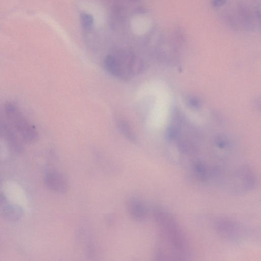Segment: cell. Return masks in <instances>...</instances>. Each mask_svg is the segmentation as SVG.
Returning a JSON list of instances; mask_svg holds the SVG:
<instances>
[{
    "mask_svg": "<svg viewBox=\"0 0 261 261\" xmlns=\"http://www.w3.org/2000/svg\"><path fill=\"white\" fill-rule=\"evenodd\" d=\"M6 109L8 119L23 139L27 142L35 140L37 137L35 128L25 119L19 110L11 104H8Z\"/></svg>",
    "mask_w": 261,
    "mask_h": 261,
    "instance_id": "cell-4",
    "label": "cell"
},
{
    "mask_svg": "<svg viewBox=\"0 0 261 261\" xmlns=\"http://www.w3.org/2000/svg\"><path fill=\"white\" fill-rule=\"evenodd\" d=\"M153 217L159 230L154 248L157 260H186L190 255L188 240L174 216L160 207H155Z\"/></svg>",
    "mask_w": 261,
    "mask_h": 261,
    "instance_id": "cell-1",
    "label": "cell"
},
{
    "mask_svg": "<svg viewBox=\"0 0 261 261\" xmlns=\"http://www.w3.org/2000/svg\"><path fill=\"white\" fill-rule=\"evenodd\" d=\"M214 225L217 233L227 240L241 241L246 233V229L242 224L230 218H217L214 221Z\"/></svg>",
    "mask_w": 261,
    "mask_h": 261,
    "instance_id": "cell-3",
    "label": "cell"
},
{
    "mask_svg": "<svg viewBox=\"0 0 261 261\" xmlns=\"http://www.w3.org/2000/svg\"><path fill=\"white\" fill-rule=\"evenodd\" d=\"M127 209L130 217L136 221L143 222L147 219L148 212L146 205L137 198L133 197L128 200Z\"/></svg>",
    "mask_w": 261,
    "mask_h": 261,
    "instance_id": "cell-7",
    "label": "cell"
},
{
    "mask_svg": "<svg viewBox=\"0 0 261 261\" xmlns=\"http://www.w3.org/2000/svg\"><path fill=\"white\" fill-rule=\"evenodd\" d=\"M104 66L110 74L121 80L130 79L139 73L143 67L140 61L129 54L108 55Z\"/></svg>",
    "mask_w": 261,
    "mask_h": 261,
    "instance_id": "cell-2",
    "label": "cell"
},
{
    "mask_svg": "<svg viewBox=\"0 0 261 261\" xmlns=\"http://www.w3.org/2000/svg\"><path fill=\"white\" fill-rule=\"evenodd\" d=\"M118 129L121 133L128 140L135 143L136 141V137L129 124L124 120H120L117 122Z\"/></svg>",
    "mask_w": 261,
    "mask_h": 261,
    "instance_id": "cell-8",
    "label": "cell"
},
{
    "mask_svg": "<svg viewBox=\"0 0 261 261\" xmlns=\"http://www.w3.org/2000/svg\"><path fill=\"white\" fill-rule=\"evenodd\" d=\"M227 0H213L212 4L216 7H221L226 4Z\"/></svg>",
    "mask_w": 261,
    "mask_h": 261,
    "instance_id": "cell-10",
    "label": "cell"
},
{
    "mask_svg": "<svg viewBox=\"0 0 261 261\" xmlns=\"http://www.w3.org/2000/svg\"><path fill=\"white\" fill-rule=\"evenodd\" d=\"M81 22L83 28L86 30L91 29L93 25L94 19L93 16L88 13H83L81 14Z\"/></svg>",
    "mask_w": 261,
    "mask_h": 261,
    "instance_id": "cell-9",
    "label": "cell"
},
{
    "mask_svg": "<svg viewBox=\"0 0 261 261\" xmlns=\"http://www.w3.org/2000/svg\"><path fill=\"white\" fill-rule=\"evenodd\" d=\"M44 182L49 190L57 193H65L69 189V183L66 178L55 170L49 171L45 173Z\"/></svg>",
    "mask_w": 261,
    "mask_h": 261,
    "instance_id": "cell-5",
    "label": "cell"
},
{
    "mask_svg": "<svg viewBox=\"0 0 261 261\" xmlns=\"http://www.w3.org/2000/svg\"><path fill=\"white\" fill-rule=\"evenodd\" d=\"M23 211L18 205L9 202L3 195H0V216L4 219L16 222L22 216Z\"/></svg>",
    "mask_w": 261,
    "mask_h": 261,
    "instance_id": "cell-6",
    "label": "cell"
}]
</instances>
